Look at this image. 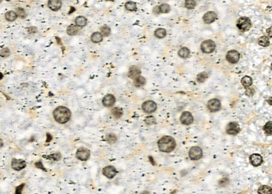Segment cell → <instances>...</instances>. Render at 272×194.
I'll return each mask as SVG.
<instances>
[{
	"instance_id": "6da1fadb",
	"label": "cell",
	"mask_w": 272,
	"mask_h": 194,
	"mask_svg": "<svg viewBox=\"0 0 272 194\" xmlns=\"http://www.w3.org/2000/svg\"><path fill=\"white\" fill-rule=\"evenodd\" d=\"M53 116L56 121L63 124L69 120L71 117V112L69 109L63 106H60L53 111Z\"/></svg>"
},
{
	"instance_id": "7a4b0ae2",
	"label": "cell",
	"mask_w": 272,
	"mask_h": 194,
	"mask_svg": "<svg viewBox=\"0 0 272 194\" xmlns=\"http://www.w3.org/2000/svg\"><path fill=\"white\" fill-rule=\"evenodd\" d=\"M158 146L160 151L169 153L175 148L176 143L173 138L171 136H165L159 139L158 142Z\"/></svg>"
},
{
	"instance_id": "3957f363",
	"label": "cell",
	"mask_w": 272,
	"mask_h": 194,
	"mask_svg": "<svg viewBox=\"0 0 272 194\" xmlns=\"http://www.w3.org/2000/svg\"><path fill=\"white\" fill-rule=\"evenodd\" d=\"M237 26L242 32L248 31L252 27L251 21L248 18H240L237 20Z\"/></svg>"
},
{
	"instance_id": "277c9868",
	"label": "cell",
	"mask_w": 272,
	"mask_h": 194,
	"mask_svg": "<svg viewBox=\"0 0 272 194\" xmlns=\"http://www.w3.org/2000/svg\"><path fill=\"white\" fill-rule=\"evenodd\" d=\"M215 44L211 40H207L203 42L201 45V49L203 52L210 53L213 52L215 49Z\"/></svg>"
},
{
	"instance_id": "5b68a950",
	"label": "cell",
	"mask_w": 272,
	"mask_h": 194,
	"mask_svg": "<svg viewBox=\"0 0 272 194\" xmlns=\"http://www.w3.org/2000/svg\"><path fill=\"white\" fill-rule=\"evenodd\" d=\"M89 157V150L86 148H79L76 152V157L82 161H87Z\"/></svg>"
},
{
	"instance_id": "8992f818",
	"label": "cell",
	"mask_w": 272,
	"mask_h": 194,
	"mask_svg": "<svg viewBox=\"0 0 272 194\" xmlns=\"http://www.w3.org/2000/svg\"><path fill=\"white\" fill-rule=\"evenodd\" d=\"M142 109L143 111L148 113H151L154 112L156 110L157 105L153 101H147L145 102L142 105Z\"/></svg>"
},
{
	"instance_id": "52a82bcc",
	"label": "cell",
	"mask_w": 272,
	"mask_h": 194,
	"mask_svg": "<svg viewBox=\"0 0 272 194\" xmlns=\"http://www.w3.org/2000/svg\"><path fill=\"white\" fill-rule=\"evenodd\" d=\"M203 155V151L202 149L197 146H194L191 148L189 151V157L192 160L200 159Z\"/></svg>"
},
{
	"instance_id": "ba28073f",
	"label": "cell",
	"mask_w": 272,
	"mask_h": 194,
	"mask_svg": "<svg viewBox=\"0 0 272 194\" xmlns=\"http://www.w3.org/2000/svg\"><path fill=\"white\" fill-rule=\"evenodd\" d=\"M226 133L230 135H237L240 131V128L237 122H232L229 123L226 128Z\"/></svg>"
},
{
	"instance_id": "9c48e42d",
	"label": "cell",
	"mask_w": 272,
	"mask_h": 194,
	"mask_svg": "<svg viewBox=\"0 0 272 194\" xmlns=\"http://www.w3.org/2000/svg\"><path fill=\"white\" fill-rule=\"evenodd\" d=\"M11 166L15 170L20 171L26 166V163L23 159H12Z\"/></svg>"
},
{
	"instance_id": "30bf717a",
	"label": "cell",
	"mask_w": 272,
	"mask_h": 194,
	"mask_svg": "<svg viewBox=\"0 0 272 194\" xmlns=\"http://www.w3.org/2000/svg\"><path fill=\"white\" fill-rule=\"evenodd\" d=\"M207 107L211 112L218 111L221 107V102L218 99H211L208 102Z\"/></svg>"
},
{
	"instance_id": "8fae6325",
	"label": "cell",
	"mask_w": 272,
	"mask_h": 194,
	"mask_svg": "<svg viewBox=\"0 0 272 194\" xmlns=\"http://www.w3.org/2000/svg\"><path fill=\"white\" fill-rule=\"evenodd\" d=\"M180 121L184 125H188L192 123L194 121V118L191 113L185 111L183 112L180 118Z\"/></svg>"
},
{
	"instance_id": "7c38bea8",
	"label": "cell",
	"mask_w": 272,
	"mask_h": 194,
	"mask_svg": "<svg viewBox=\"0 0 272 194\" xmlns=\"http://www.w3.org/2000/svg\"><path fill=\"white\" fill-rule=\"evenodd\" d=\"M240 55L237 51L232 50L229 51L226 55V59L231 63H235L239 60Z\"/></svg>"
},
{
	"instance_id": "4fadbf2b",
	"label": "cell",
	"mask_w": 272,
	"mask_h": 194,
	"mask_svg": "<svg viewBox=\"0 0 272 194\" xmlns=\"http://www.w3.org/2000/svg\"><path fill=\"white\" fill-rule=\"evenodd\" d=\"M116 173L117 171L116 170V168L113 166H107L104 168L103 170V174L109 179H112L114 178Z\"/></svg>"
},
{
	"instance_id": "5bb4252c",
	"label": "cell",
	"mask_w": 272,
	"mask_h": 194,
	"mask_svg": "<svg viewBox=\"0 0 272 194\" xmlns=\"http://www.w3.org/2000/svg\"><path fill=\"white\" fill-rule=\"evenodd\" d=\"M217 18V14L213 11L207 12L203 16V20L206 23L209 24L214 21Z\"/></svg>"
},
{
	"instance_id": "9a60e30c",
	"label": "cell",
	"mask_w": 272,
	"mask_h": 194,
	"mask_svg": "<svg viewBox=\"0 0 272 194\" xmlns=\"http://www.w3.org/2000/svg\"><path fill=\"white\" fill-rule=\"evenodd\" d=\"M116 102V98L112 94H107L104 97L103 99L102 103L106 107H110L113 106Z\"/></svg>"
},
{
	"instance_id": "2e32d148",
	"label": "cell",
	"mask_w": 272,
	"mask_h": 194,
	"mask_svg": "<svg viewBox=\"0 0 272 194\" xmlns=\"http://www.w3.org/2000/svg\"><path fill=\"white\" fill-rule=\"evenodd\" d=\"M141 71L139 68L135 66H133L129 68L128 75L130 78L135 79L140 75Z\"/></svg>"
},
{
	"instance_id": "e0dca14e",
	"label": "cell",
	"mask_w": 272,
	"mask_h": 194,
	"mask_svg": "<svg viewBox=\"0 0 272 194\" xmlns=\"http://www.w3.org/2000/svg\"><path fill=\"white\" fill-rule=\"evenodd\" d=\"M250 161L252 165L255 166H258L261 164L263 163V159L259 154H254L250 157Z\"/></svg>"
},
{
	"instance_id": "ac0fdd59",
	"label": "cell",
	"mask_w": 272,
	"mask_h": 194,
	"mask_svg": "<svg viewBox=\"0 0 272 194\" xmlns=\"http://www.w3.org/2000/svg\"><path fill=\"white\" fill-rule=\"evenodd\" d=\"M48 6L49 9L53 11H58L62 6L61 0H49Z\"/></svg>"
},
{
	"instance_id": "d6986e66",
	"label": "cell",
	"mask_w": 272,
	"mask_h": 194,
	"mask_svg": "<svg viewBox=\"0 0 272 194\" xmlns=\"http://www.w3.org/2000/svg\"><path fill=\"white\" fill-rule=\"evenodd\" d=\"M78 26L75 25H71L68 27L67 29V34L69 36H75L77 35L79 32Z\"/></svg>"
},
{
	"instance_id": "ffe728a7",
	"label": "cell",
	"mask_w": 272,
	"mask_h": 194,
	"mask_svg": "<svg viewBox=\"0 0 272 194\" xmlns=\"http://www.w3.org/2000/svg\"><path fill=\"white\" fill-rule=\"evenodd\" d=\"M103 36L100 32H95L91 36V40L95 43H98L103 40Z\"/></svg>"
},
{
	"instance_id": "44dd1931",
	"label": "cell",
	"mask_w": 272,
	"mask_h": 194,
	"mask_svg": "<svg viewBox=\"0 0 272 194\" xmlns=\"http://www.w3.org/2000/svg\"><path fill=\"white\" fill-rule=\"evenodd\" d=\"M75 23L77 26L81 27L85 26L87 23V19L83 16H79L76 18Z\"/></svg>"
},
{
	"instance_id": "7402d4cb",
	"label": "cell",
	"mask_w": 272,
	"mask_h": 194,
	"mask_svg": "<svg viewBox=\"0 0 272 194\" xmlns=\"http://www.w3.org/2000/svg\"><path fill=\"white\" fill-rule=\"evenodd\" d=\"M146 84V79L144 77L141 75L134 79V85L137 87H140L145 85Z\"/></svg>"
},
{
	"instance_id": "603a6c76",
	"label": "cell",
	"mask_w": 272,
	"mask_h": 194,
	"mask_svg": "<svg viewBox=\"0 0 272 194\" xmlns=\"http://www.w3.org/2000/svg\"><path fill=\"white\" fill-rule=\"evenodd\" d=\"M258 193L261 194H270L272 193V188L268 186H261L258 189Z\"/></svg>"
},
{
	"instance_id": "cb8c5ba5",
	"label": "cell",
	"mask_w": 272,
	"mask_h": 194,
	"mask_svg": "<svg viewBox=\"0 0 272 194\" xmlns=\"http://www.w3.org/2000/svg\"><path fill=\"white\" fill-rule=\"evenodd\" d=\"M6 19L9 21H15L17 18V15L15 12L13 11H10L7 12L6 13Z\"/></svg>"
},
{
	"instance_id": "d4e9b609",
	"label": "cell",
	"mask_w": 272,
	"mask_h": 194,
	"mask_svg": "<svg viewBox=\"0 0 272 194\" xmlns=\"http://www.w3.org/2000/svg\"><path fill=\"white\" fill-rule=\"evenodd\" d=\"M252 79L249 76H245L241 79V83L246 88L250 87L252 84Z\"/></svg>"
},
{
	"instance_id": "484cf974",
	"label": "cell",
	"mask_w": 272,
	"mask_h": 194,
	"mask_svg": "<svg viewBox=\"0 0 272 194\" xmlns=\"http://www.w3.org/2000/svg\"><path fill=\"white\" fill-rule=\"evenodd\" d=\"M100 30H101V33L103 36H104L105 37L109 36L111 34V30L110 27L108 26L107 25L103 26L101 28Z\"/></svg>"
},
{
	"instance_id": "4316f807",
	"label": "cell",
	"mask_w": 272,
	"mask_h": 194,
	"mask_svg": "<svg viewBox=\"0 0 272 194\" xmlns=\"http://www.w3.org/2000/svg\"><path fill=\"white\" fill-rule=\"evenodd\" d=\"M258 44L262 47H267L269 44V39L265 36H261L258 40Z\"/></svg>"
},
{
	"instance_id": "83f0119b",
	"label": "cell",
	"mask_w": 272,
	"mask_h": 194,
	"mask_svg": "<svg viewBox=\"0 0 272 194\" xmlns=\"http://www.w3.org/2000/svg\"><path fill=\"white\" fill-rule=\"evenodd\" d=\"M125 9L130 11H133L137 8V6L135 2L133 1H128L125 4Z\"/></svg>"
},
{
	"instance_id": "f1b7e54d",
	"label": "cell",
	"mask_w": 272,
	"mask_h": 194,
	"mask_svg": "<svg viewBox=\"0 0 272 194\" xmlns=\"http://www.w3.org/2000/svg\"><path fill=\"white\" fill-rule=\"evenodd\" d=\"M166 35V32L165 29L163 28H159L156 29L155 32V36L159 38H162L165 37Z\"/></svg>"
},
{
	"instance_id": "f546056e",
	"label": "cell",
	"mask_w": 272,
	"mask_h": 194,
	"mask_svg": "<svg viewBox=\"0 0 272 194\" xmlns=\"http://www.w3.org/2000/svg\"><path fill=\"white\" fill-rule=\"evenodd\" d=\"M112 114L116 118H120L123 114L122 109L119 107H115L112 109Z\"/></svg>"
},
{
	"instance_id": "4dcf8cb0",
	"label": "cell",
	"mask_w": 272,
	"mask_h": 194,
	"mask_svg": "<svg viewBox=\"0 0 272 194\" xmlns=\"http://www.w3.org/2000/svg\"><path fill=\"white\" fill-rule=\"evenodd\" d=\"M190 54V51L187 47H183L180 49L179 51V55L180 57L183 58H187Z\"/></svg>"
},
{
	"instance_id": "1f68e13d",
	"label": "cell",
	"mask_w": 272,
	"mask_h": 194,
	"mask_svg": "<svg viewBox=\"0 0 272 194\" xmlns=\"http://www.w3.org/2000/svg\"><path fill=\"white\" fill-rule=\"evenodd\" d=\"M159 12L163 13H166L170 11V6L168 4H163L159 6Z\"/></svg>"
},
{
	"instance_id": "d6a6232c",
	"label": "cell",
	"mask_w": 272,
	"mask_h": 194,
	"mask_svg": "<svg viewBox=\"0 0 272 194\" xmlns=\"http://www.w3.org/2000/svg\"><path fill=\"white\" fill-rule=\"evenodd\" d=\"M272 122L269 121L264 127V130L268 135H271L272 133Z\"/></svg>"
},
{
	"instance_id": "836d02e7",
	"label": "cell",
	"mask_w": 272,
	"mask_h": 194,
	"mask_svg": "<svg viewBox=\"0 0 272 194\" xmlns=\"http://www.w3.org/2000/svg\"><path fill=\"white\" fill-rule=\"evenodd\" d=\"M106 139L109 143L112 144L115 143L116 142L117 137L114 133H110L106 136Z\"/></svg>"
},
{
	"instance_id": "e575fe53",
	"label": "cell",
	"mask_w": 272,
	"mask_h": 194,
	"mask_svg": "<svg viewBox=\"0 0 272 194\" xmlns=\"http://www.w3.org/2000/svg\"><path fill=\"white\" fill-rule=\"evenodd\" d=\"M196 6V2L194 0H186L185 6L188 9H194Z\"/></svg>"
},
{
	"instance_id": "d590c367",
	"label": "cell",
	"mask_w": 272,
	"mask_h": 194,
	"mask_svg": "<svg viewBox=\"0 0 272 194\" xmlns=\"http://www.w3.org/2000/svg\"><path fill=\"white\" fill-rule=\"evenodd\" d=\"M207 77V75L205 73H202L197 75V80L199 83H203L205 81Z\"/></svg>"
},
{
	"instance_id": "8d00e7d4",
	"label": "cell",
	"mask_w": 272,
	"mask_h": 194,
	"mask_svg": "<svg viewBox=\"0 0 272 194\" xmlns=\"http://www.w3.org/2000/svg\"><path fill=\"white\" fill-rule=\"evenodd\" d=\"M10 54V49L8 48H4L2 49L0 52V55L2 58H6L9 56Z\"/></svg>"
},
{
	"instance_id": "74e56055",
	"label": "cell",
	"mask_w": 272,
	"mask_h": 194,
	"mask_svg": "<svg viewBox=\"0 0 272 194\" xmlns=\"http://www.w3.org/2000/svg\"><path fill=\"white\" fill-rule=\"evenodd\" d=\"M16 14L17 16H19L21 18H24L26 17V12L23 9L21 8H18L16 9Z\"/></svg>"
},
{
	"instance_id": "f35d334b",
	"label": "cell",
	"mask_w": 272,
	"mask_h": 194,
	"mask_svg": "<svg viewBox=\"0 0 272 194\" xmlns=\"http://www.w3.org/2000/svg\"><path fill=\"white\" fill-rule=\"evenodd\" d=\"M25 186V183H23L21 184L20 185L18 186L16 188V194H21V191H22V190L23 189V187Z\"/></svg>"
},
{
	"instance_id": "ab89813d",
	"label": "cell",
	"mask_w": 272,
	"mask_h": 194,
	"mask_svg": "<svg viewBox=\"0 0 272 194\" xmlns=\"http://www.w3.org/2000/svg\"><path fill=\"white\" fill-rule=\"evenodd\" d=\"M45 157H47L46 158L47 159H54V160H58V158H60V157H58V154H53V155H50V156H45Z\"/></svg>"
},
{
	"instance_id": "60d3db41",
	"label": "cell",
	"mask_w": 272,
	"mask_h": 194,
	"mask_svg": "<svg viewBox=\"0 0 272 194\" xmlns=\"http://www.w3.org/2000/svg\"><path fill=\"white\" fill-rule=\"evenodd\" d=\"M35 165H36V166L37 168H39V169H41L44 170H45V169L44 168L43 165L42 163L41 162V161L36 163Z\"/></svg>"
},
{
	"instance_id": "b9f144b4",
	"label": "cell",
	"mask_w": 272,
	"mask_h": 194,
	"mask_svg": "<svg viewBox=\"0 0 272 194\" xmlns=\"http://www.w3.org/2000/svg\"><path fill=\"white\" fill-rule=\"evenodd\" d=\"M153 13L154 14H159V6H155L154 8L153 9Z\"/></svg>"
},
{
	"instance_id": "7bdbcfd3",
	"label": "cell",
	"mask_w": 272,
	"mask_h": 194,
	"mask_svg": "<svg viewBox=\"0 0 272 194\" xmlns=\"http://www.w3.org/2000/svg\"><path fill=\"white\" fill-rule=\"evenodd\" d=\"M28 32L30 33H34L35 32H37V29L36 27H31L29 28L28 29Z\"/></svg>"
},
{
	"instance_id": "ee69618b",
	"label": "cell",
	"mask_w": 272,
	"mask_h": 194,
	"mask_svg": "<svg viewBox=\"0 0 272 194\" xmlns=\"http://www.w3.org/2000/svg\"><path fill=\"white\" fill-rule=\"evenodd\" d=\"M47 142H49L52 140V136L49 134V133H47Z\"/></svg>"
},
{
	"instance_id": "f6af8a7d",
	"label": "cell",
	"mask_w": 272,
	"mask_h": 194,
	"mask_svg": "<svg viewBox=\"0 0 272 194\" xmlns=\"http://www.w3.org/2000/svg\"><path fill=\"white\" fill-rule=\"evenodd\" d=\"M3 140L0 138V148L3 146Z\"/></svg>"
},
{
	"instance_id": "bcb514c9",
	"label": "cell",
	"mask_w": 272,
	"mask_h": 194,
	"mask_svg": "<svg viewBox=\"0 0 272 194\" xmlns=\"http://www.w3.org/2000/svg\"><path fill=\"white\" fill-rule=\"evenodd\" d=\"M3 75L2 73H0V79H2L3 78Z\"/></svg>"
},
{
	"instance_id": "7dc6e473",
	"label": "cell",
	"mask_w": 272,
	"mask_h": 194,
	"mask_svg": "<svg viewBox=\"0 0 272 194\" xmlns=\"http://www.w3.org/2000/svg\"><path fill=\"white\" fill-rule=\"evenodd\" d=\"M106 1H114V0H106Z\"/></svg>"
},
{
	"instance_id": "c3c4849f",
	"label": "cell",
	"mask_w": 272,
	"mask_h": 194,
	"mask_svg": "<svg viewBox=\"0 0 272 194\" xmlns=\"http://www.w3.org/2000/svg\"><path fill=\"white\" fill-rule=\"evenodd\" d=\"M2 0H0V2H2Z\"/></svg>"
}]
</instances>
